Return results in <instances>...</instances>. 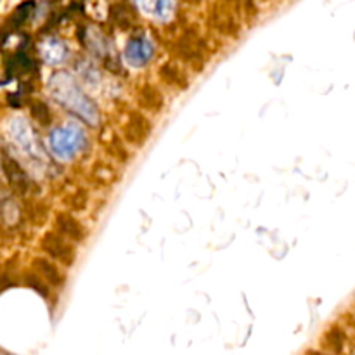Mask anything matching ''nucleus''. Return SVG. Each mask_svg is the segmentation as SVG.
I'll return each mask as SVG.
<instances>
[{
	"label": "nucleus",
	"mask_w": 355,
	"mask_h": 355,
	"mask_svg": "<svg viewBox=\"0 0 355 355\" xmlns=\"http://www.w3.org/2000/svg\"><path fill=\"white\" fill-rule=\"evenodd\" d=\"M31 114H33V118L40 125H49L52 120V114H51V110H49V106L47 104L40 103V101L31 104Z\"/></svg>",
	"instance_id": "12"
},
{
	"label": "nucleus",
	"mask_w": 355,
	"mask_h": 355,
	"mask_svg": "<svg viewBox=\"0 0 355 355\" xmlns=\"http://www.w3.org/2000/svg\"><path fill=\"white\" fill-rule=\"evenodd\" d=\"M151 121L144 114L134 111V113H130V116H128V120L123 125V137L130 144L142 146L146 142V139L149 137V134H151Z\"/></svg>",
	"instance_id": "3"
},
{
	"label": "nucleus",
	"mask_w": 355,
	"mask_h": 355,
	"mask_svg": "<svg viewBox=\"0 0 355 355\" xmlns=\"http://www.w3.org/2000/svg\"><path fill=\"white\" fill-rule=\"evenodd\" d=\"M33 267L37 269V274L40 277H44L47 283H51L52 286H61L64 283V277L59 272L58 266L54 262H51L49 259H35Z\"/></svg>",
	"instance_id": "9"
},
{
	"label": "nucleus",
	"mask_w": 355,
	"mask_h": 355,
	"mask_svg": "<svg viewBox=\"0 0 355 355\" xmlns=\"http://www.w3.org/2000/svg\"><path fill=\"white\" fill-rule=\"evenodd\" d=\"M153 44L148 40V38H132L130 42L125 47V59L130 66H135V68H141V66H146L153 59Z\"/></svg>",
	"instance_id": "6"
},
{
	"label": "nucleus",
	"mask_w": 355,
	"mask_h": 355,
	"mask_svg": "<svg viewBox=\"0 0 355 355\" xmlns=\"http://www.w3.org/2000/svg\"><path fill=\"white\" fill-rule=\"evenodd\" d=\"M159 76H162L163 82L168 87H173V89H186L187 87V76L184 75L182 69L179 68L173 62H166L159 68Z\"/></svg>",
	"instance_id": "11"
},
{
	"label": "nucleus",
	"mask_w": 355,
	"mask_h": 355,
	"mask_svg": "<svg viewBox=\"0 0 355 355\" xmlns=\"http://www.w3.org/2000/svg\"><path fill=\"white\" fill-rule=\"evenodd\" d=\"M42 250L51 257L52 260L64 263V266H73L76 259L75 246L69 243L68 238L61 234V232H47L40 241Z\"/></svg>",
	"instance_id": "1"
},
{
	"label": "nucleus",
	"mask_w": 355,
	"mask_h": 355,
	"mask_svg": "<svg viewBox=\"0 0 355 355\" xmlns=\"http://www.w3.org/2000/svg\"><path fill=\"white\" fill-rule=\"evenodd\" d=\"M342 343H343V333L340 331L338 328H333L331 331L326 333V345H328V349L335 350V352H340V350H342Z\"/></svg>",
	"instance_id": "13"
},
{
	"label": "nucleus",
	"mask_w": 355,
	"mask_h": 355,
	"mask_svg": "<svg viewBox=\"0 0 355 355\" xmlns=\"http://www.w3.org/2000/svg\"><path fill=\"white\" fill-rule=\"evenodd\" d=\"M78 141H82V135L73 128H58L51 135V144L54 153L61 158H71L78 151Z\"/></svg>",
	"instance_id": "4"
},
{
	"label": "nucleus",
	"mask_w": 355,
	"mask_h": 355,
	"mask_svg": "<svg viewBox=\"0 0 355 355\" xmlns=\"http://www.w3.org/2000/svg\"><path fill=\"white\" fill-rule=\"evenodd\" d=\"M2 170L7 177V182L10 184L12 191L19 196H24L30 189V179H28L26 172L23 166L9 155H2Z\"/></svg>",
	"instance_id": "5"
},
{
	"label": "nucleus",
	"mask_w": 355,
	"mask_h": 355,
	"mask_svg": "<svg viewBox=\"0 0 355 355\" xmlns=\"http://www.w3.org/2000/svg\"><path fill=\"white\" fill-rule=\"evenodd\" d=\"M26 284L30 288H33L35 291H38L42 297H49V286L38 277V274H30V276H26Z\"/></svg>",
	"instance_id": "14"
},
{
	"label": "nucleus",
	"mask_w": 355,
	"mask_h": 355,
	"mask_svg": "<svg viewBox=\"0 0 355 355\" xmlns=\"http://www.w3.org/2000/svg\"><path fill=\"white\" fill-rule=\"evenodd\" d=\"M205 44L203 40L196 37L193 33H187L184 37L179 38L175 45V54L182 59L187 64L194 66L196 69H201L205 64Z\"/></svg>",
	"instance_id": "2"
},
{
	"label": "nucleus",
	"mask_w": 355,
	"mask_h": 355,
	"mask_svg": "<svg viewBox=\"0 0 355 355\" xmlns=\"http://www.w3.org/2000/svg\"><path fill=\"white\" fill-rule=\"evenodd\" d=\"M107 151L111 153V155L114 156V158H118V159H121V162H127V158H128V155H127V151H125L123 148H121V146H118L116 144V139H114L113 142H111L110 146H107Z\"/></svg>",
	"instance_id": "15"
},
{
	"label": "nucleus",
	"mask_w": 355,
	"mask_h": 355,
	"mask_svg": "<svg viewBox=\"0 0 355 355\" xmlns=\"http://www.w3.org/2000/svg\"><path fill=\"white\" fill-rule=\"evenodd\" d=\"M55 227H58V231L61 232L64 238H68L69 241L82 243L85 241L87 238L85 225H83L78 218L73 217L71 214H66V211L58 214V217H55Z\"/></svg>",
	"instance_id": "7"
},
{
	"label": "nucleus",
	"mask_w": 355,
	"mask_h": 355,
	"mask_svg": "<svg viewBox=\"0 0 355 355\" xmlns=\"http://www.w3.org/2000/svg\"><path fill=\"white\" fill-rule=\"evenodd\" d=\"M137 6L144 12L159 17V19H165V17L172 16L175 2L173 0H137Z\"/></svg>",
	"instance_id": "10"
},
{
	"label": "nucleus",
	"mask_w": 355,
	"mask_h": 355,
	"mask_svg": "<svg viewBox=\"0 0 355 355\" xmlns=\"http://www.w3.org/2000/svg\"><path fill=\"white\" fill-rule=\"evenodd\" d=\"M139 106L142 110L149 111V113H158L165 106V99H163L162 92L156 89L155 85H144L137 94Z\"/></svg>",
	"instance_id": "8"
}]
</instances>
